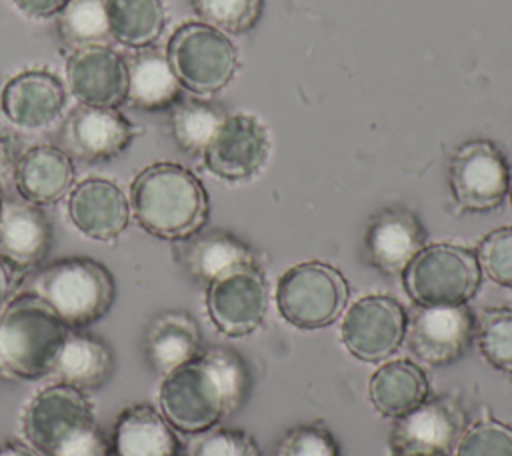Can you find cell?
Masks as SVG:
<instances>
[{
    "label": "cell",
    "instance_id": "cell-28",
    "mask_svg": "<svg viewBox=\"0 0 512 456\" xmlns=\"http://www.w3.org/2000/svg\"><path fill=\"white\" fill-rule=\"evenodd\" d=\"M112 40L140 50L152 46L166 22L162 0H106Z\"/></svg>",
    "mask_w": 512,
    "mask_h": 456
},
{
    "label": "cell",
    "instance_id": "cell-3",
    "mask_svg": "<svg viewBox=\"0 0 512 456\" xmlns=\"http://www.w3.org/2000/svg\"><path fill=\"white\" fill-rule=\"evenodd\" d=\"M68 330L34 292L12 296L0 306V378L30 382L48 376Z\"/></svg>",
    "mask_w": 512,
    "mask_h": 456
},
{
    "label": "cell",
    "instance_id": "cell-22",
    "mask_svg": "<svg viewBox=\"0 0 512 456\" xmlns=\"http://www.w3.org/2000/svg\"><path fill=\"white\" fill-rule=\"evenodd\" d=\"M202 350L200 328L184 310H164L144 328L142 352L150 368L160 376L198 358Z\"/></svg>",
    "mask_w": 512,
    "mask_h": 456
},
{
    "label": "cell",
    "instance_id": "cell-21",
    "mask_svg": "<svg viewBox=\"0 0 512 456\" xmlns=\"http://www.w3.org/2000/svg\"><path fill=\"white\" fill-rule=\"evenodd\" d=\"M174 258L194 282L206 286L230 270L256 264L250 246L226 230H198L178 240Z\"/></svg>",
    "mask_w": 512,
    "mask_h": 456
},
{
    "label": "cell",
    "instance_id": "cell-11",
    "mask_svg": "<svg viewBox=\"0 0 512 456\" xmlns=\"http://www.w3.org/2000/svg\"><path fill=\"white\" fill-rule=\"evenodd\" d=\"M270 154L268 128L248 112L224 116L202 158L206 168L226 182H246L266 164Z\"/></svg>",
    "mask_w": 512,
    "mask_h": 456
},
{
    "label": "cell",
    "instance_id": "cell-17",
    "mask_svg": "<svg viewBox=\"0 0 512 456\" xmlns=\"http://www.w3.org/2000/svg\"><path fill=\"white\" fill-rule=\"evenodd\" d=\"M424 246V226L414 212L398 206L374 214L364 234V256L382 274H402Z\"/></svg>",
    "mask_w": 512,
    "mask_h": 456
},
{
    "label": "cell",
    "instance_id": "cell-12",
    "mask_svg": "<svg viewBox=\"0 0 512 456\" xmlns=\"http://www.w3.org/2000/svg\"><path fill=\"white\" fill-rule=\"evenodd\" d=\"M476 318L466 304L418 306L406 326L410 352L428 366H448L460 360L474 340Z\"/></svg>",
    "mask_w": 512,
    "mask_h": 456
},
{
    "label": "cell",
    "instance_id": "cell-5",
    "mask_svg": "<svg viewBox=\"0 0 512 456\" xmlns=\"http://www.w3.org/2000/svg\"><path fill=\"white\" fill-rule=\"evenodd\" d=\"M480 264L472 250L456 244H428L404 268V290L418 306H456L474 298Z\"/></svg>",
    "mask_w": 512,
    "mask_h": 456
},
{
    "label": "cell",
    "instance_id": "cell-20",
    "mask_svg": "<svg viewBox=\"0 0 512 456\" xmlns=\"http://www.w3.org/2000/svg\"><path fill=\"white\" fill-rule=\"evenodd\" d=\"M52 246V222L30 202H4L0 216V258L26 274L46 260Z\"/></svg>",
    "mask_w": 512,
    "mask_h": 456
},
{
    "label": "cell",
    "instance_id": "cell-8",
    "mask_svg": "<svg viewBox=\"0 0 512 456\" xmlns=\"http://www.w3.org/2000/svg\"><path fill=\"white\" fill-rule=\"evenodd\" d=\"M448 184L460 212L496 210L510 188L504 154L488 140H468L450 156Z\"/></svg>",
    "mask_w": 512,
    "mask_h": 456
},
{
    "label": "cell",
    "instance_id": "cell-38",
    "mask_svg": "<svg viewBox=\"0 0 512 456\" xmlns=\"http://www.w3.org/2000/svg\"><path fill=\"white\" fill-rule=\"evenodd\" d=\"M68 0H12V4L30 18H50L58 16Z\"/></svg>",
    "mask_w": 512,
    "mask_h": 456
},
{
    "label": "cell",
    "instance_id": "cell-7",
    "mask_svg": "<svg viewBox=\"0 0 512 456\" xmlns=\"http://www.w3.org/2000/svg\"><path fill=\"white\" fill-rule=\"evenodd\" d=\"M348 302V282L330 264L310 260L288 268L276 286L282 318L302 330L336 322Z\"/></svg>",
    "mask_w": 512,
    "mask_h": 456
},
{
    "label": "cell",
    "instance_id": "cell-19",
    "mask_svg": "<svg viewBox=\"0 0 512 456\" xmlns=\"http://www.w3.org/2000/svg\"><path fill=\"white\" fill-rule=\"evenodd\" d=\"M4 116L28 130L52 124L66 106L62 80L46 70H26L10 78L0 92Z\"/></svg>",
    "mask_w": 512,
    "mask_h": 456
},
{
    "label": "cell",
    "instance_id": "cell-31",
    "mask_svg": "<svg viewBox=\"0 0 512 456\" xmlns=\"http://www.w3.org/2000/svg\"><path fill=\"white\" fill-rule=\"evenodd\" d=\"M476 344L496 370L512 374V308H486L476 318Z\"/></svg>",
    "mask_w": 512,
    "mask_h": 456
},
{
    "label": "cell",
    "instance_id": "cell-15",
    "mask_svg": "<svg viewBox=\"0 0 512 456\" xmlns=\"http://www.w3.org/2000/svg\"><path fill=\"white\" fill-rule=\"evenodd\" d=\"M66 80L82 104L118 108L128 94V64L110 44L84 46L70 52Z\"/></svg>",
    "mask_w": 512,
    "mask_h": 456
},
{
    "label": "cell",
    "instance_id": "cell-24",
    "mask_svg": "<svg viewBox=\"0 0 512 456\" xmlns=\"http://www.w3.org/2000/svg\"><path fill=\"white\" fill-rule=\"evenodd\" d=\"M112 456H178L180 442L168 420L150 404L124 408L110 436Z\"/></svg>",
    "mask_w": 512,
    "mask_h": 456
},
{
    "label": "cell",
    "instance_id": "cell-26",
    "mask_svg": "<svg viewBox=\"0 0 512 456\" xmlns=\"http://www.w3.org/2000/svg\"><path fill=\"white\" fill-rule=\"evenodd\" d=\"M112 372L114 352L102 338L82 330H68L50 374L80 390H94L106 384Z\"/></svg>",
    "mask_w": 512,
    "mask_h": 456
},
{
    "label": "cell",
    "instance_id": "cell-34",
    "mask_svg": "<svg viewBox=\"0 0 512 456\" xmlns=\"http://www.w3.org/2000/svg\"><path fill=\"white\" fill-rule=\"evenodd\" d=\"M184 456H262L252 434L236 428H208L192 434Z\"/></svg>",
    "mask_w": 512,
    "mask_h": 456
},
{
    "label": "cell",
    "instance_id": "cell-2",
    "mask_svg": "<svg viewBox=\"0 0 512 456\" xmlns=\"http://www.w3.org/2000/svg\"><path fill=\"white\" fill-rule=\"evenodd\" d=\"M130 210L148 234L178 242L204 228L208 194L188 168L174 162H156L134 176Z\"/></svg>",
    "mask_w": 512,
    "mask_h": 456
},
{
    "label": "cell",
    "instance_id": "cell-6",
    "mask_svg": "<svg viewBox=\"0 0 512 456\" xmlns=\"http://www.w3.org/2000/svg\"><path fill=\"white\" fill-rule=\"evenodd\" d=\"M166 58L180 86L200 96L220 92L238 70L234 42L204 22L178 26L168 40Z\"/></svg>",
    "mask_w": 512,
    "mask_h": 456
},
{
    "label": "cell",
    "instance_id": "cell-44",
    "mask_svg": "<svg viewBox=\"0 0 512 456\" xmlns=\"http://www.w3.org/2000/svg\"><path fill=\"white\" fill-rule=\"evenodd\" d=\"M508 194H510V202H512V182H510V188H508Z\"/></svg>",
    "mask_w": 512,
    "mask_h": 456
},
{
    "label": "cell",
    "instance_id": "cell-13",
    "mask_svg": "<svg viewBox=\"0 0 512 456\" xmlns=\"http://www.w3.org/2000/svg\"><path fill=\"white\" fill-rule=\"evenodd\" d=\"M138 130L118 108L76 106L60 128L62 150L84 162H108L118 158Z\"/></svg>",
    "mask_w": 512,
    "mask_h": 456
},
{
    "label": "cell",
    "instance_id": "cell-29",
    "mask_svg": "<svg viewBox=\"0 0 512 456\" xmlns=\"http://www.w3.org/2000/svg\"><path fill=\"white\" fill-rule=\"evenodd\" d=\"M56 28L70 52L92 44H110L106 0H68L56 16Z\"/></svg>",
    "mask_w": 512,
    "mask_h": 456
},
{
    "label": "cell",
    "instance_id": "cell-4",
    "mask_svg": "<svg viewBox=\"0 0 512 456\" xmlns=\"http://www.w3.org/2000/svg\"><path fill=\"white\" fill-rule=\"evenodd\" d=\"M30 292L42 298L66 328L82 330L108 314L116 284L102 262L70 256L40 266L30 280Z\"/></svg>",
    "mask_w": 512,
    "mask_h": 456
},
{
    "label": "cell",
    "instance_id": "cell-14",
    "mask_svg": "<svg viewBox=\"0 0 512 456\" xmlns=\"http://www.w3.org/2000/svg\"><path fill=\"white\" fill-rule=\"evenodd\" d=\"M94 420L86 394L70 384L56 382L38 390L22 412L24 436L40 452H48L62 438Z\"/></svg>",
    "mask_w": 512,
    "mask_h": 456
},
{
    "label": "cell",
    "instance_id": "cell-40",
    "mask_svg": "<svg viewBox=\"0 0 512 456\" xmlns=\"http://www.w3.org/2000/svg\"><path fill=\"white\" fill-rule=\"evenodd\" d=\"M20 276L22 274L18 270H14L4 258H0V306L14 296L20 284Z\"/></svg>",
    "mask_w": 512,
    "mask_h": 456
},
{
    "label": "cell",
    "instance_id": "cell-27",
    "mask_svg": "<svg viewBox=\"0 0 512 456\" xmlns=\"http://www.w3.org/2000/svg\"><path fill=\"white\" fill-rule=\"evenodd\" d=\"M428 378L410 360H390L376 368L368 380V398L384 418H400L428 398Z\"/></svg>",
    "mask_w": 512,
    "mask_h": 456
},
{
    "label": "cell",
    "instance_id": "cell-42",
    "mask_svg": "<svg viewBox=\"0 0 512 456\" xmlns=\"http://www.w3.org/2000/svg\"><path fill=\"white\" fill-rule=\"evenodd\" d=\"M392 456H448V454H442V452H432V450L400 448V450H392Z\"/></svg>",
    "mask_w": 512,
    "mask_h": 456
},
{
    "label": "cell",
    "instance_id": "cell-18",
    "mask_svg": "<svg viewBox=\"0 0 512 456\" xmlns=\"http://www.w3.org/2000/svg\"><path fill=\"white\" fill-rule=\"evenodd\" d=\"M130 200L122 188L106 178H86L74 186L68 198L72 224L98 242L116 240L130 222Z\"/></svg>",
    "mask_w": 512,
    "mask_h": 456
},
{
    "label": "cell",
    "instance_id": "cell-10",
    "mask_svg": "<svg viewBox=\"0 0 512 456\" xmlns=\"http://www.w3.org/2000/svg\"><path fill=\"white\" fill-rule=\"evenodd\" d=\"M206 310L218 332L230 338L252 334L268 310V284L256 264L226 272L206 286Z\"/></svg>",
    "mask_w": 512,
    "mask_h": 456
},
{
    "label": "cell",
    "instance_id": "cell-37",
    "mask_svg": "<svg viewBox=\"0 0 512 456\" xmlns=\"http://www.w3.org/2000/svg\"><path fill=\"white\" fill-rule=\"evenodd\" d=\"M48 456H112L110 438L96 424V420L80 426L58 444H54Z\"/></svg>",
    "mask_w": 512,
    "mask_h": 456
},
{
    "label": "cell",
    "instance_id": "cell-41",
    "mask_svg": "<svg viewBox=\"0 0 512 456\" xmlns=\"http://www.w3.org/2000/svg\"><path fill=\"white\" fill-rule=\"evenodd\" d=\"M0 456H40L32 446L20 440H6L0 444Z\"/></svg>",
    "mask_w": 512,
    "mask_h": 456
},
{
    "label": "cell",
    "instance_id": "cell-30",
    "mask_svg": "<svg viewBox=\"0 0 512 456\" xmlns=\"http://www.w3.org/2000/svg\"><path fill=\"white\" fill-rule=\"evenodd\" d=\"M224 116L208 102L182 98L170 108V134L180 150L190 156H202Z\"/></svg>",
    "mask_w": 512,
    "mask_h": 456
},
{
    "label": "cell",
    "instance_id": "cell-39",
    "mask_svg": "<svg viewBox=\"0 0 512 456\" xmlns=\"http://www.w3.org/2000/svg\"><path fill=\"white\" fill-rule=\"evenodd\" d=\"M18 148L10 136L0 134V188H4L10 180L14 182V170L18 162Z\"/></svg>",
    "mask_w": 512,
    "mask_h": 456
},
{
    "label": "cell",
    "instance_id": "cell-23",
    "mask_svg": "<svg viewBox=\"0 0 512 456\" xmlns=\"http://www.w3.org/2000/svg\"><path fill=\"white\" fill-rule=\"evenodd\" d=\"M74 184V162L58 146L38 144L20 154L14 170L18 194L36 206H48L64 198Z\"/></svg>",
    "mask_w": 512,
    "mask_h": 456
},
{
    "label": "cell",
    "instance_id": "cell-32",
    "mask_svg": "<svg viewBox=\"0 0 512 456\" xmlns=\"http://www.w3.org/2000/svg\"><path fill=\"white\" fill-rule=\"evenodd\" d=\"M200 22L228 34L254 28L262 12V0H192Z\"/></svg>",
    "mask_w": 512,
    "mask_h": 456
},
{
    "label": "cell",
    "instance_id": "cell-1",
    "mask_svg": "<svg viewBox=\"0 0 512 456\" xmlns=\"http://www.w3.org/2000/svg\"><path fill=\"white\" fill-rule=\"evenodd\" d=\"M250 388L244 360L228 348H208L170 374L158 388L160 412L168 424L184 434L214 428L224 416L240 408Z\"/></svg>",
    "mask_w": 512,
    "mask_h": 456
},
{
    "label": "cell",
    "instance_id": "cell-25",
    "mask_svg": "<svg viewBox=\"0 0 512 456\" xmlns=\"http://www.w3.org/2000/svg\"><path fill=\"white\" fill-rule=\"evenodd\" d=\"M126 64V100L132 108L142 112H162L182 100V86L164 52L152 46L140 48L126 60Z\"/></svg>",
    "mask_w": 512,
    "mask_h": 456
},
{
    "label": "cell",
    "instance_id": "cell-33",
    "mask_svg": "<svg viewBox=\"0 0 512 456\" xmlns=\"http://www.w3.org/2000/svg\"><path fill=\"white\" fill-rule=\"evenodd\" d=\"M456 456H512V426L492 416L476 420L460 434Z\"/></svg>",
    "mask_w": 512,
    "mask_h": 456
},
{
    "label": "cell",
    "instance_id": "cell-9",
    "mask_svg": "<svg viewBox=\"0 0 512 456\" xmlns=\"http://www.w3.org/2000/svg\"><path fill=\"white\" fill-rule=\"evenodd\" d=\"M406 326V310L396 298L368 294L346 310L340 338L356 360L380 362L392 356L404 342Z\"/></svg>",
    "mask_w": 512,
    "mask_h": 456
},
{
    "label": "cell",
    "instance_id": "cell-43",
    "mask_svg": "<svg viewBox=\"0 0 512 456\" xmlns=\"http://www.w3.org/2000/svg\"><path fill=\"white\" fill-rule=\"evenodd\" d=\"M2 208H4V198H2V188H0V216H2Z\"/></svg>",
    "mask_w": 512,
    "mask_h": 456
},
{
    "label": "cell",
    "instance_id": "cell-16",
    "mask_svg": "<svg viewBox=\"0 0 512 456\" xmlns=\"http://www.w3.org/2000/svg\"><path fill=\"white\" fill-rule=\"evenodd\" d=\"M466 428L460 402L448 394L426 398L408 414L396 418L390 432V448H416L448 454Z\"/></svg>",
    "mask_w": 512,
    "mask_h": 456
},
{
    "label": "cell",
    "instance_id": "cell-36",
    "mask_svg": "<svg viewBox=\"0 0 512 456\" xmlns=\"http://www.w3.org/2000/svg\"><path fill=\"white\" fill-rule=\"evenodd\" d=\"M476 258L488 280L512 288V226L488 232L478 244Z\"/></svg>",
    "mask_w": 512,
    "mask_h": 456
},
{
    "label": "cell",
    "instance_id": "cell-35",
    "mask_svg": "<svg viewBox=\"0 0 512 456\" xmlns=\"http://www.w3.org/2000/svg\"><path fill=\"white\" fill-rule=\"evenodd\" d=\"M274 456H342L332 432L320 422L290 428L276 444Z\"/></svg>",
    "mask_w": 512,
    "mask_h": 456
}]
</instances>
